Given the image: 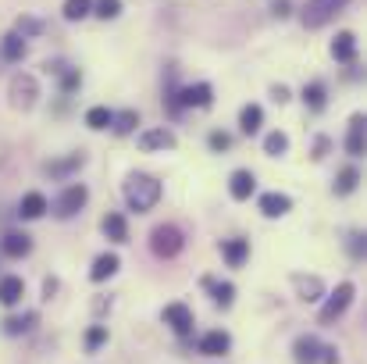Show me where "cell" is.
<instances>
[{
  "label": "cell",
  "instance_id": "44dd1931",
  "mask_svg": "<svg viewBox=\"0 0 367 364\" xmlns=\"http://www.w3.org/2000/svg\"><path fill=\"white\" fill-rule=\"evenodd\" d=\"M0 58H4V61H22L26 58V36H18V33L4 36V40H0Z\"/></svg>",
  "mask_w": 367,
  "mask_h": 364
},
{
  "label": "cell",
  "instance_id": "d6986e66",
  "mask_svg": "<svg viewBox=\"0 0 367 364\" xmlns=\"http://www.w3.org/2000/svg\"><path fill=\"white\" fill-rule=\"evenodd\" d=\"M0 246H4V254H8V257H15V261H18V257H26V254L33 250V239H29L26 232H8Z\"/></svg>",
  "mask_w": 367,
  "mask_h": 364
},
{
  "label": "cell",
  "instance_id": "603a6c76",
  "mask_svg": "<svg viewBox=\"0 0 367 364\" xmlns=\"http://www.w3.org/2000/svg\"><path fill=\"white\" fill-rule=\"evenodd\" d=\"M292 286L299 289V300H307V303H310V300H321V293H324L321 279H314V275H310V279H307V275H292Z\"/></svg>",
  "mask_w": 367,
  "mask_h": 364
},
{
  "label": "cell",
  "instance_id": "74e56055",
  "mask_svg": "<svg viewBox=\"0 0 367 364\" xmlns=\"http://www.w3.org/2000/svg\"><path fill=\"white\" fill-rule=\"evenodd\" d=\"M79 83H83V76H79V72H65V83H61V86H65V90H75Z\"/></svg>",
  "mask_w": 367,
  "mask_h": 364
},
{
  "label": "cell",
  "instance_id": "484cf974",
  "mask_svg": "<svg viewBox=\"0 0 367 364\" xmlns=\"http://www.w3.org/2000/svg\"><path fill=\"white\" fill-rule=\"evenodd\" d=\"M83 165H86V154H72L68 161H54V165H47V172L58 175V179H65V175H72V172L83 168Z\"/></svg>",
  "mask_w": 367,
  "mask_h": 364
},
{
  "label": "cell",
  "instance_id": "4dcf8cb0",
  "mask_svg": "<svg viewBox=\"0 0 367 364\" xmlns=\"http://www.w3.org/2000/svg\"><path fill=\"white\" fill-rule=\"evenodd\" d=\"M90 15H97V19H118L122 15V0H97V4H93V11Z\"/></svg>",
  "mask_w": 367,
  "mask_h": 364
},
{
  "label": "cell",
  "instance_id": "e0dca14e",
  "mask_svg": "<svg viewBox=\"0 0 367 364\" xmlns=\"http://www.w3.org/2000/svg\"><path fill=\"white\" fill-rule=\"evenodd\" d=\"M331 58L349 65V61L356 58V36H353V33H339V36L331 40Z\"/></svg>",
  "mask_w": 367,
  "mask_h": 364
},
{
  "label": "cell",
  "instance_id": "d590c367",
  "mask_svg": "<svg viewBox=\"0 0 367 364\" xmlns=\"http://www.w3.org/2000/svg\"><path fill=\"white\" fill-rule=\"evenodd\" d=\"M207 143H211V150H228V147H232V136H228V132H211Z\"/></svg>",
  "mask_w": 367,
  "mask_h": 364
},
{
  "label": "cell",
  "instance_id": "4316f807",
  "mask_svg": "<svg viewBox=\"0 0 367 364\" xmlns=\"http://www.w3.org/2000/svg\"><path fill=\"white\" fill-rule=\"evenodd\" d=\"M33 321H36V314H11V318H4V332L8 336H22V332L33 328Z\"/></svg>",
  "mask_w": 367,
  "mask_h": 364
},
{
  "label": "cell",
  "instance_id": "836d02e7",
  "mask_svg": "<svg viewBox=\"0 0 367 364\" xmlns=\"http://www.w3.org/2000/svg\"><path fill=\"white\" fill-rule=\"evenodd\" d=\"M285 150H289V136H285V132H267V140H264V154L278 157V154H285Z\"/></svg>",
  "mask_w": 367,
  "mask_h": 364
},
{
  "label": "cell",
  "instance_id": "8d00e7d4",
  "mask_svg": "<svg viewBox=\"0 0 367 364\" xmlns=\"http://www.w3.org/2000/svg\"><path fill=\"white\" fill-rule=\"evenodd\" d=\"M321 360L324 364H339V350L335 346H321Z\"/></svg>",
  "mask_w": 367,
  "mask_h": 364
},
{
  "label": "cell",
  "instance_id": "30bf717a",
  "mask_svg": "<svg viewBox=\"0 0 367 364\" xmlns=\"http://www.w3.org/2000/svg\"><path fill=\"white\" fill-rule=\"evenodd\" d=\"M211 100H214V90H211L207 83L186 86V90H182V97H179V104H182V108H211Z\"/></svg>",
  "mask_w": 367,
  "mask_h": 364
},
{
  "label": "cell",
  "instance_id": "ffe728a7",
  "mask_svg": "<svg viewBox=\"0 0 367 364\" xmlns=\"http://www.w3.org/2000/svg\"><path fill=\"white\" fill-rule=\"evenodd\" d=\"M104 236L115 239V243H125V239H129V222H125V214L111 211V214L104 218Z\"/></svg>",
  "mask_w": 367,
  "mask_h": 364
},
{
  "label": "cell",
  "instance_id": "3957f363",
  "mask_svg": "<svg viewBox=\"0 0 367 364\" xmlns=\"http://www.w3.org/2000/svg\"><path fill=\"white\" fill-rule=\"evenodd\" d=\"M342 8H346V0H307V4H303V26H307V29H321V26H328Z\"/></svg>",
  "mask_w": 367,
  "mask_h": 364
},
{
  "label": "cell",
  "instance_id": "5b68a950",
  "mask_svg": "<svg viewBox=\"0 0 367 364\" xmlns=\"http://www.w3.org/2000/svg\"><path fill=\"white\" fill-rule=\"evenodd\" d=\"M86 200H90V189H86L83 182H72V186L58 197V218H72V214H79V211L86 207Z\"/></svg>",
  "mask_w": 367,
  "mask_h": 364
},
{
  "label": "cell",
  "instance_id": "9c48e42d",
  "mask_svg": "<svg viewBox=\"0 0 367 364\" xmlns=\"http://www.w3.org/2000/svg\"><path fill=\"white\" fill-rule=\"evenodd\" d=\"M228 346H232V336L221 332V328L200 336V353H203V357H221V353H228Z\"/></svg>",
  "mask_w": 367,
  "mask_h": 364
},
{
  "label": "cell",
  "instance_id": "8fae6325",
  "mask_svg": "<svg viewBox=\"0 0 367 364\" xmlns=\"http://www.w3.org/2000/svg\"><path fill=\"white\" fill-rule=\"evenodd\" d=\"M253 189H257V179H253V172H246V168L232 172V182H228V193H232V200H250V197H253Z\"/></svg>",
  "mask_w": 367,
  "mask_h": 364
},
{
  "label": "cell",
  "instance_id": "d6a6232c",
  "mask_svg": "<svg viewBox=\"0 0 367 364\" xmlns=\"http://www.w3.org/2000/svg\"><path fill=\"white\" fill-rule=\"evenodd\" d=\"M111 118H115V111H107V108H90L86 111V125L90 129H107Z\"/></svg>",
  "mask_w": 367,
  "mask_h": 364
},
{
  "label": "cell",
  "instance_id": "5bb4252c",
  "mask_svg": "<svg viewBox=\"0 0 367 364\" xmlns=\"http://www.w3.org/2000/svg\"><path fill=\"white\" fill-rule=\"evenodd\" d=\"M22 296H26V282L18 275H4V279H0V303H4V307H15Z\"/></svg>",
  "mask_w": 367,
  "mask_h": 364
},
{
  "label": "cell",
  "instance_id": "8992f818",
  "mask_svg": "<svg viewBox=\"0 0 367 364\" xmlns=\"http://www.w3.org/2000/svg\"><path fill=\"white\" fill-rule=\"evenodd\" d=\"M11 104L22 108V111H29L36 104V79L33 76H15L11 79Z\"/></svg>",
  "mask_w": 367,
  "mask_h": 364
},
{
  "label": "cell",
  "instance_id": "cb8c5ba5",
  "mask_svg": "<svg viewBox=\"0 0 367 364\" xmlns=\"http://www.w3.org/2000/svg\"><path fill=\"white\" fill-rule=\"evenodd\" d=\"M260 122H264V111H260L257 104H246V108L239 111V129H243L246 136L260 132Z\"/></svg>",
  "mask_w": 367,
  "mask_h": 364
},
{
  "label": "cell",
  "instance_id": "ac0fdd59",
  "mask_svg": "<svg viewBox=\"0 0 367 364\" xmlns=\"http://www.w3.org/2000/svg\"><path fill=\"white\" fill-rule=\"evenodd\" d=\"M289 207H292V200L285 193H264L260 197V211L267 218H282V214H289Z\"/></svg>",
  "mask_w": 367,
  "mask_h": 364
},
{
  "label": "cell",
  "instance_id": "6da1fadb",
  "mask_svg": "<svg viewBox=\"0 0 367 364\" xmlns=\"http://www.w3.org/2000/svg\"><path fill=\"white\" fill-rule=\"evenodd\" d=\"M125 204L136 211V214H147L157 200H161V182L154 179V175H129V182H125Z\"/></svg>",
  "mask_w": 367,
  "mask_h": 364
},
{
  "label": "cell",
  "instance_id": "52a82bcc",
  "mask_svg": "<svg viewBox=\"0 0 367 364\" xmlns=\"http://www.w3.org/2000/svg\"><path fill=\"white\" fill-rule=\"evenodd\" d=\"M136 143H139V150H143V154L171 150V147H175V132H171V129H164V125H161V129H147V132H139V140H136Z\"/></svg>",
  "mask_w": 367,
  "mask_h": 364
},
{
  "label": "cell",
  "instance_id": "4fadbf2b",
  "mask_svg": "<svg viewBox=\"0 0 367 364\" xmlns=\"http://www.w3.org/2000/svg\"><path fill=\"white\" fill-rule=\"evenodd\" d=\"M292 357H296L299 364H317V360H321V343H317L314 336H299V339L292 343Z\"/></svg>",
  "mask_w": 367,
  "mask_h": 364
},
{
  "label": "cell",
  "instance_id": "f1b7e54d",
  "mask_svg": "<svg viewBox=\"0 0 367 364\" xmlns=\"http://www.w3.org/2000/svg\"><path fill=\"white\" fill-rule=\"evenodd\" d=\"M356 182H360V172H356V168H342V172H339V179H335V193H339V197H346V193H353V189H356Z\"/></svg>",
  "mask_w": 367,
  "mask_h": 364
},
{
  "label": "cell",
  "instance_id": "277c9868",
  "mask_svg": "<svg viewBox=\"0 0 367 364\" xmlns=\"http://www.w3.org/2000/svg\"><path fill=\"white\" fill-rule=\"evenodd\" d=\"M353 282H342V286H335V293L324 300V307H321V325H331L349 303H353Z\"/></svg>",
  "mask_w": 367,
  "mask_h": 364
},
{
  "label": "cell",
  "instance_id": "2e32d148",
  "mask_svg": "<svg viewBox=\"0 0 367 364\" xmlns=\"http://www.w3.org/2000/svg\"><path fill=\"white\" fill-rule=\"evenodd\" d=\"M18 214H22L26 222L43 218V214H47V197H43V193H26L22 204H18Z\"/></svg>",
  "mask_w": 367,
  "mask_h": 364
},
{
  "label": "cell",
  "instance_id": "e575fe53",
  "mask_svg": "<svg viewBox=\"0 0 367 364\" xmlns=\"http://www.w3.org/2000/svg\"><path fill=\"white\" fill-rule=\"evenodd\" d=\"M100 343H107V328H104V325H93V328L86 332V346H90V350H97Z\"/></svg>",
  "mask_w": 367,
  "mask_h": 364
},
{
  "label": "cell",
  "instance_id": "ab89813d",
  "mask_svg": "<svg viewBox=\"0 0 367 364\" xmlns=\"http://www.w3.org/2000/svg\"><path fill=\"white\" fill-rule=\"evenodd\" d=\"M275 100L285 104V100H289V90H285V86H275Z\"/></svg>",
  "mask_w": 367,
  "mask_h": 364
},
{
  "label": "cell",
  "instance_id": "7a4b0ae2",
  "mask_svg": "<svg viewBox=\"0 0 367 364\" xmlns=\"http://www.w3.org/2000/svg\"><path fill=\"white\" fill-rule=\"evenodd\" d=\"M182 246H186V236H182L179 225H157V229L150 232V250H154L157 257H179Z\"/></svg>",
  "mask_w": 367,
  "mask_h": 364
},
{
  "label": "cell",
  "instance_id": "9a60e30c",
  "mask_svg": "<svg viewBox=\"0 0 367 364\" xmlns=\"http://www.w3.org/2000/svg\"><path fill=\"white\" fill-rule=\"evenodd\" d=\"M346 154H349V157H360V154H363V115H353V118H349Z\"/></svg>",
  "mask_w": 367,
  "mask_h": 364
},
{
  "label": "cell",
  "instance_id": "1f68e13d",
  "mask_svg": "<svg viewBox=\"0 0 367 364\" xmlns=\"http://www.w3.org/2000/svg\"><path fill=\"white\" fill-rule=\"evenodd\" d=\"M93 11V0H68L65 4V19L68 22H79V19H86Z\"/></svg>",
  "mask_w": 367,
  "mask_h": 364
},
{
  "label": "cell",
  "instance_id": "83f0119b",
  "mask_svg": "<svg viewBox=\"0 0 367 364\" xmlns=\"http://www.w3.org/2000/svg\"><path fill=\"white\" fill-rule=\"evenodd\" d=\"M136 125H139V115H136V111H122V115L111 118V129H115L118 136H129Z\"/></svg>",
  "mask_w": 367,
  "mask_h": 364
},
{
  "label": "cell",
  "instance_id": "7c38bea8",
  "mask_svg": "<svg viewBox=\"0 0 367 364\" xmlns=\"http://www.w3.org/2000/svg\"><path fill=\"white\" fill-rule=\"evenodd\" d=\"M221 257L228 261V268H243L250 257V239H225L221 243Z\"/></svg>",
  "mask_w": 367,
  "mask_h": 364
},
{
  "label": "cell",
  "instance_id": "d4e9b609",
  "mask_svg": "<svg viewBox=\"0 0 367 364\" xmlns=\"http://www.w3.org/2000/svg\"><path fill=\"white\" fill-rule=\"evenodd\" d=\"M303 104H307L310 111H324V104H328V97H324V86H321V83H310V86H303Z\"/></svg>",
  "mask_w": 367,
  "mask_h": 364
},
{
  "label": "cell",
  "instance_id": "7402d4cb",
  "mask_svg": "<svg viewBox=\"0 0 367 364\" xmlns=\"http://www.w3.org/2000/svg\"><path fill=\"white\" fill-rule=\"evenodd\" d=\"M118 271V254H100L97 261H93V268H90V279L93 282H104V279H111Z\"/></svg>",
  "mask_w": 367,
  "mask_h": 364
},
{
  "label": "cell",
  "instance_id": "ba28073f",
  "mask_svg": "<svg viewBox=\"0 0 367 364\" xmlns=\"http://www.w3.org/2000/svg\"><path fill=\"white\" fill-rule=\"evenodd\" d=\"M164 321L171 325L175 336H189V332H193V311H189L186 303H168V307H164Z\"/></svg>",
  "mask_w": 367,
  "mask_h": 364
},
{
  "label": "cell",
  "instance_id": "f546056e",
  "mask_svg": "<svg viewBox=\"0 0 367 364\" xmlns=\"http://www.w3.org/2000/svg\"><path fill=\"white\" fill-rule=\"evenodd\" d=\"M207 286H211L218 307H228V303H232V296H235V286H232V282H211V279H207Z\"/></svg>",
  "mask_w": 367,
  "mask_h": 364
},
{
  "label": "cell",
  "instance_id": "f35d334b",
  "mask_svg": "<svg viewBox=\"0 0 367 364\" xmlns=\"http://www.w3.org/2000/svg\"><path fill=\"white\" fill-rule=\"evenodd\" d=\"M271 11H275L278 19H285V15H289V0H271Z\"/></svg>",
  "mask_w": 367,
  "mask_h": 364
}]
</instances>
